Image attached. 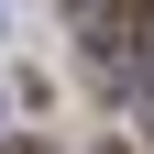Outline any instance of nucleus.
<instances>
[{
	"label": "nucleus",
	"mask_w": 154,
	"mask_h": 154,
	"mask_svg": "<svg viewBox=\"0 0 154 154\" xmlns=\"http://www.w3.org/2000/svg\"><path fill=\"white\" fill-rule=\"evenodd\" d=\"M143 44H154V11H143Z\"/></svg>",
	"instance_id": "nucleus-1"
}]
</instances>
